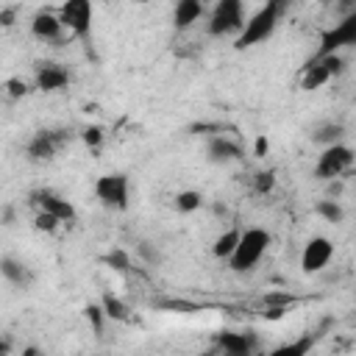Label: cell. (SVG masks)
I'll use <instances>...</instances> for the list:
<instances>
[{"mask_svg": "<svg viewBox=\"0 0 356 356\" xmlns=\"http://www.w3.org/2000/svg\"><path fill=\"white\" fill-rule=\"evenodd\" d=\"M83 314H86V320L92 323V328H95V334H100V331H103V325L108 323V317H106V312H103V306H100V300H97V303H89V306L83 309Z\"/></svg>", "mask_w": 356, "mask_h": 356, "instance_id": "cell-27", "label": "cell"}, {"mask_svg": "<svg viewBox=\"0 0 356 356\" xmlns=\"http://www.w3.org/2000/svg\"><path fill=\"white\" fill-rule=\"evenodd\" d=\"M245 19H248V14H245V6L239 0H220L209 11L206 31L214 39H220V36H234L236 39L245 28Z\"/></svg>", "mask_w": 356, "mask_h": 356, "instance_id": "cell-3", "label": "cell"}, {"mask_svg": "<svg viewBox=\"0 0 356 356\" xmlns=\"http://www.w3.org/2000/svg\"><path fill=\"white\" fill-rule=\"evenodd\" d=\"M353 161H356V153H353L350 145H345V142L328 145V147L320 150V156L314 161V178H320V181H337V178H342L353 167Z\"/></svg>", "mask_w": 356, "mask_h": 356, "instance_id": "cell-4", "label": "cell"}, {"mask_svg": "<svg viewBox=\"0 0 356 356\" xmlns=\"http://www.w3.org/2000/svg\"><path fill=\"white\" fill-rule=\"evenodd\" d=\"M342 56L339 53H334V56H312L306 64H303V70H300V89L303 92H317V89H323L331 78H337L339 72H342Z\"/></svg>", "mask_w": 356, "mask_h": 356, "instance_id": "cell-5", "label": "cell"}, {"mask_svg": "<svg viewBox=\"0 0 356 356\" xmlns=\"http://www.w3.org/2000/svg\"><path fill=\"white\" fill-rule=\"evenodd\" d=\"M70 78L72 75H70V70L64 64H58V61H42V64H36L33 86L39 92H61V89H67Z\"/></svg>", "mask_w": 356, "mask_h": 356, "instance_id": "cell-12", "label": "cell"}, {"mask_svg": "<svg viewBox=\"0 0 356 356\" xmlns=\"http://www.w3.org/2000/svg\"><path fill=\"white\" fill-rule=\"evenodd\" d=\"M242 239V228H225L222 234H217V239L211 242V256L220 261H231L236 245Z\"/></svg>", "mask_w": 356, "mask_h": 356, "instance_id": "cell-19", "label": "cell"}, {"mask_svg": "<svg viewBox=\"0 0 356 356\" xmlns=\"http://www.w3.org/2000/svg\"><path fill=\"white\" fill-rule=\"evenodd\" d=\"M267 150H270V139H267L264 134H259L256 142H253V156H256V159H264Z\"/></svg>", "mask_w": 356, "mask_h": 356, "instance_id": "cell-32", "label": "cell"}, {"mask_svg": "<svg viewBox=\"0 0 356 356\" xmlns=\"http://www.w3.org/2000/svg\"><path fill=\"white\" fill-rule=\"evenodd\" d=\"M345 47H356V8H350L337 25H331L320 36V50L317 56H334Z\"/></svg>", "mask_w": 356, "mask_h": 356, "instance_id": "cell-7", "label": "cell"}, {"mask_svg": "<svg viewBox=\"0 0 356 356\" xmlns=\"http://www.w3.org/2000/svg\"><path fill=\"white\" fill-rule=\"evenodd\" d=\"M214 345L220 356H256L259 337L253 331H220L214 334Z\"/></svg>", "mask_w": 356, "mask_h": 356, "instance_id": "cell-10", "label": "cell"}, {"mask_svg": "<svg viewBox=\"0 0 356 356\" xmlns=\"http://www.w3.org/2000/svg\"><path fill=\"white\" fill-rule=\"evenodd\" d=\"M81 139H83V145L86 147H100L103 145V139H106V134H103V128L100 125H86L83 131H81Z\"/></svg>", "mask_w": 356, "mask_h": 356, "instance_id": "cell-28", "label": "cell"}, {"mask_svg": "<svg viewBox=\"0 0 356 356\" xmlns=\"http://www.w3.org/2000/svg\"><path fill=\"white\" fill-rule=\"evenodd\" d=\"M342 136H345V128H342L339 122H323V125H317V128L312 131V139H314L317 145H323V147L339 145Z\"/></svg>", "mask_w": 356, "mask_h": 356, "instance_id": "cell-22", "label": "cell"}, {"mask_svg": "<svg viewBox=\"0 0 356 356\" xmlns=\"http://www.w3.org/2000/svg\"><path fill=\"white\" fill-rule=\"evenodd\" d=\"M100 306H103V312H106V317H108L111 323H128V320H131L128 303H125L120 295H114V292H103V295H100Z\"/></svg>", "mask_w": 356, "mask_h": 356, "instance_id": "cell-20", "label": "cell"}, {"mask_svg": "<svg viewBox=\"0 0 356 356\" xmlns=\"http://www.w3.org/2000/svg\"><path fill=\"white\" fill-rule=\"evenodd\" d=\"M6 95L8 97H22V95H28V83L22 78H8L6 81Z\"/></svg>", "mask_w": 356, "mask_h": 356, "instance_id": "cell-30", "label": "cell"}, {"mask_svg": "<svg viewBox=\"0 0 356 356\" xmlns=\"http://www.w3.org/2000/svg\"><path fill=\"white\" fill-rule=\"evenodd\" d=\"M31 33H33L39 42H58V39L67 33V28H64L58 11L42 8V11H36L33 19H31Z\"/></svg>", "mask_w": 356, "mask_h": 356, "instance_id": "cell-14", "label": "cell"}, {"mask_svg": "<svg viewBox=\"0 0 356 356\" xmlns=\"http://www.w3.org/2000/svg\"><path fill=\"white\" fill-rule=\"evenodd\" d=\"M95 197L114 211H125L131 200V181L125 172H103L95 181Z\"/></svg>", "mask_w": 356, "mask_h": 356, "instance_id": "cell-6", "label": "cell"}, {"mask_svg": "<svg viewBox=\"0 0 356 356\" xmlns=\"http://www.w3.org/2000/svg\"><path fill=\"white\" fill-rule=\"evenodd\" d=\"M206 17V6L200 0H181L175 8H172V25L178 31H189L195 22H200Z\"/></svg>", "mask_w": 356, "mask_h": 356, "instance_id": "cell-17", "label": "cell"}, {"mask_svg": "<svg viewBox=\"0 0 356 356\" xmlns=\"http://www.w3.org/2000/svg\"><path fill=\"white\" fill-rule=\"evenodd\" d=\"M64 142H67V136L61 131H36L28 139L25 153L31 161H50V159H56V153L61 150Z\"/></svg>", "mask_w": 356, "mask_h": 356, "instance_id": "cell-11", "label": "cell"}, {"mask_svg": "<svg viewBox=\"0 0 356 356\" xmlns=\"http://www.w3.org/2000/svg\"><path fill=\"white\" fill-rule=\"evenodd\" d=\"M58 17L67 28V33L78 36V39H86L89 31H92V17H95V8L89 0H67L61 8H58Z\"/></svg>", "mask_w": 356, "mask_h": 356, "instance_id": "cell-9", "label": "cell"}, {"mask_svg": "<svg viewBox=\"0 0 356 356\" xmlns=\"http://www.w3.org/2000/svg\"><path fill=\"white\" fill-rule=\"evenodd\" d=\"M314 214H317V217H323L325 222H334V225L345 220V209H342L339 197H325V200H317Z\"/></svg>", "mask_w": 356, "mask_h": 356, "instance_id": "cell-23", "label": "cell"}, {"mask_svg": "<svg viewBox=\"0 0 356 356\" xmlns=\"http://www.w3.org/2000/svg\"><path fill=\"white\" fill-rule=\"evenodd\" d=\"M203 192H197V189H181L175 197H172V206H175V211L178 214H195V211H200L203 209Z\"/></svg>", "mask_w": 356, "mask_h": 356, "instance_id": "cell-21", "label": "cell"}, {"mask_svg": "<svg viewBox=\"0 0 356 356\" xmlns=\"http://www.w3.org/2000/svg\"><path fill=\"white\" fill-rule=\"evenodd\" d=\"M295 303V295L289 292H267L264 295V306H281V309H289Z\"/></svg>", "mask_w": 356, "mask_h": 356, "instance_id": "cell-29", "label": "cell"}, {"mask_svg": "<svg viewBox=\"0 0 356 356\" xmlns=\"http://www.w3.org/2000/svg\"><path fill=\"white\" fill-rule=\"evenodd\" d=\"M136 253H139L147 264H156V261H159V250H156L150 242H139V245H136Z\"/></svg>", "mask_w": 356, "mask_h": 356, "instance_id": "cell-31", "label": "cell"}, {"mask_svg": "<svg viewBox=\"0 0 356 356\" xmlns=\"http://www.w3.org/2000/svg\"><path fill=\"white\" fill-rule=\"evenodd\" d=\"M0 25H14V8H8V6H3L0 8Z\"/></svg>", "mask_w": 356, "mask_h": 356, "instance_id": "cell-33", "label": "cell"}, {"mask_svg": "<svg viewBox=\"0 0 356 356\" xmlns=\"http://www.w3.org/2000/svg\"><path fill=\"white\" fill-rule=\"evenodd\" d=\"M314 345H317V334H300V337H295L289 342L275 345L264 356H309L314 350Z\"/></svg>", "mask_w": 356, "mask_h": 356, "instance_id": "cell-18", "label": "cell"}, {"mask_svg": "<svg viewBox=\"0 0 356 356\" xmlns=\"http://www.w3.org/2000/svg\"><path fill=\"white\" fill-rule=\"evenodd\" d=\"M281 11H284V6L275 3V0H270V3L259 6L253 14H248L242 33L234 39V47H236V50H248V47H256V44L267 42V39L275 33V28H278Z\"/></svg>", "mask_w": 356, "mask_h": 356, "instance_id": "cell-1", "label": "cell"}, {"mask_svg": "<svg viewBox=\"0 0 356 356\" xmlns=\"http://www.w3.org/2000/svg\"><path fill=\"white\" fill-rule=\"evenodd\" d=\"M286 312H289V309H281V306H267L264 317H267V320H281V317H284Z\"/></svg>", "mask_w": 356, "mask_h": 356, "instance_id": "cell-34", "label": "cell"}, {"mask_svg": "<svg viewBox=\"0 0 356 356\" xmlns=\"http://www.w3.org/2000/svg\"><path fill=\"white\" fill-rule=\"evenodd\" d=\"M0 273L11 286H19V289H28L33 284V270L25 261L14 259V256H3L0 259Z\"/></svg>", "mask_w": 356, "mask_h": 356, "instance_id": "cell-16", "label": "cell"}, {"mask_svg": "<svg viewBox=\"0 0 356 356\" xmlns=\"http://www.w3.org/2000/svg\"><path fill=\"white\" fill-rule=\"evenodd\" d=\"M206 156L214 164H231V161H239L242 159V145L234 142L225 134H217V136H211L206 142Z\"/></svg>", "mask_w": 356, "mask_h": 356, "instance_id": "cell-15", "label": "cell"}, {"mask_svg": "<svg viewBox=\"0 0 356 356\" xmlns=\"http://www.w3.org/2000/svg\"><path fill=\"white\" fill-rule=\"evenodd\" d=\"M61 225H64V222H61L58 217L47 214V211H36V217H33V228L42 231V234H56Z\"/></svg>", "mask_w": 356, "mask_h": 356, "instance_id": "cell-24", "label": "cell"}, {"mask_svg": "<svg viewBox=\"0 0 356 356\" xmlns=\"http://www.w3.org/2000/svg\"><path fill=\"white\" fill-rule=\"evenodd\" d=\"M106 264H108L114 273H128V270H131V256H128V250L114 248V250L106 256Z\"/></svg>", "mask_w": 356, "mask_h": 356, "instance_id": "cell-25", "label": "cell"}, {"mask_svg": "<svg viewBox=\"0 0 356 356\" xmlns=\"http://www.w3.org/2000/svg\"><path fill=\"white\" fill-rule=\"evenodd\" d=\"M19 356H44V353H42L36 345H28V348H22V353H19Z\"/></svg>", "mask_w": 356, "mask_h": 356, "instance_id": "cell-35", "label": "cell"}, {"mask_svg": "<svg viewBox=\"0 0 356 356\" xmlns=\"http://www.w3.org/2000/svg\"><path fill=\"white\" fill-rule=\"evenodd\" d=\"M33 203H36L39 211H47V214L58 217L61 222H72L75 220V206L64 195H58L53 189H36L33 192Z\"/></svg>", "mask_w": 356, "mask_h": 356, "instance_id": "cell-13", "label": "cell"}, {"mask_svg": "<svg viewBox=\"0 0 356 356\" xmlns=\"http://www.w3.org/2000/svg\"><path fill=\"white\" fill-rule=\"evenodd\" d=\"M253 189L256 195H270L275 189V172L273 170H261L253 175Z\"/></svg>", "mask_w": 356, "mask_h": 356, "instance_id": "cell-26", "label": "cell"}, {"mask_svg": "<svg viewBox=\"0 0 356 356\" xmlns=\"http://www.w3.org/2000/svg\"><path fill=\"white\" fill-rule=\"evenodd\" d=\"M331 259H334V242L328 236H312L300 250V273L317 275L331 264Z\"/></svg>", "mask_w": 356, "mask_h": 356, "instance_id": "cell-8", "label": "cell"}, {"mask_svg": "<svg viewBox=\"0 0 356 356\" xmlns=\"http://www.w3.org/2000/svg\"><path fill=\"white\" fill-rule=\"evenodd\" d=\"M270 242H273V236H270L267 228H259V225L242 228V239H239V245H236V250H234L228 267H231L234 273H250V270L264 259Z\"/></svg>", "mask_w": 356, "mask_h": 356, "instance_id": "cell-2", "label": "cell"}]
</instances>
